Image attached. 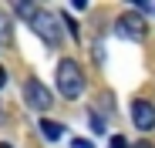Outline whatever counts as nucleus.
<instances>
[{
	"label": "nucleus",
	"instance_id": "nucleus-8",
	"mask_svg": "<svg viewBox=\"0 0 155 148\" xmlns=\"http://www.w3.org/2000/svg\"><path fill=\"white\" fill-rule=\"evenodd\" d=\"M88 125H91L94 135H101V131H105V118H101V114H91V118H88Z\"/></svg>",
	"mask_w": 155,
	"mask_h": 148
},
{
	"label": "nucleus",
	"instance_id": "nucleus-2",
	"mask_svg": "<svg viewBox=\"0 0 155 148\" xmlns=\"http://www.w3.org/2000/svg\"><path fill=\"white\" fill-rule=\"evenodd\" d=\"M58 14H51V10H41L37 7V14H34V20H31V27H34V34L37 37H44L51 47L54 44H61V27H58Z\"/></svg>",
	"mask_w": 155,
	"mask_h": 148
},
{
	"label": "nucleus",
	"instance_id": "nucleus-6",
	"mask_svg": "<svg viewBox=\"0 0 155 148\" xmlns=\"http://www.w3.org/2000/svg\"><path fill=\"white\" fill-rule=\"evenodd\" d=\"M41 135L47 138V141H61L68 131H64V125L61 121H51V118H41Z\"/></svg>",
	"mask_w": 155,
	"mask_h": 148
},
{
	"label": "nucleus",
	"instance_id": "nucleus-9",
	"mask_svg": "<svg viewBox=\"0 0 155 148\" xmlns=\"http://www.w3.org/2000/svg\"><path fill=\"white\" fill-rule=\"evenodd\" d=\"M71 148H91V141H88V138H74Z\"/></svg>",
	"mask_w": 155,
	"mask_h": 148
},
{
	"label": "nucleus",
	"instance_id": "nucleus-7",
	"mask_svg": "<svg viewBox=\"0 0 155 148\" xmlns=\"http://www.w3.org/2000/svg\"><path fill=\"white\" fill-rule=\"evenodd\" d=\"M14 14H17V17H24V20H34L37 7H34V4H14Z\"/></svg>",
	"mask_w": 155,
	"mask_h": 148
},
{
	"label": "nucleus",
	"instance_id": "nucleus-1",
	"mask_svg": "<svg viewBox=\"0 0 155 148\" xmlns=\"http://www.w3.org/2000/svg\"><path fill=\"white\" fill-rule=\"evenodd\" d=\"M58 91L68 98V101H74V98L84 94V71H81L78 61L64 57V61L58 64Z\"/></svg>",
	"mask_w": 155,
	"mask_h": 148
},
{
	"label": "nucleus",
	"instance_id": "nucleus-4",
	"mask_svg": "<svg viewBox=\"0 0 155 148\" xmlns=\"http://www.w3.org/2000/svg\"><path fill=\"white\" fill-rule=\"evenodd\" d=\"M24 101H27V108H34V111H47L51 101H54V94H51L41 81H27L24 84Z\"/></svg>",
	"mask_w": 155,
	"mask_h": 148
},
{
	"label": "nucleus",
	"instance_id": "nucleus-10",
	"mask_svg": "<svg viewBox=\"0 0 155 148\" xmlns=\"http://www.w3.org/2000/svg\"><path fill=\"white\" fill-rule=\"evenodd\" d=\"M111 148H128V145H125V138H121V135H111Z\"/></svg>",
	"mask_w": 155,
	"mask_h": 148
},
{
	"label": "nucleus",
	"instance_id": "nucleus-12",
	"mask_svg": "<svg viewBox=\"0 0 155 148\" xmlns=\"http://www.w3.org/2000/svg\"><path fill=\"white\" fill-rule=\"evenodd\" d=\"M4 84H7V71L0 67V88H4Z\"/></svg>",
	"mask_w": 155,
	"mask_h": 148
},
{
	"label": "nucleus",
	"instance_id": "nucleus-5",
	"mask_svg": "<svg viewBox=\"0 0 155 148\" xmlns=\"http://www.w3.org/2000/svg\"><path fill=\"white\" fill-rule=\"evenodd\" d=\"M132 121H135L138 131H152V128H155V105L145 101V98L132 101Z\"/></svg>",
	"mask_w": 155,
	"mask_h": 148
},
{
	"label": "nucleus",
	"instance_id": "nucleus-11",
	"mask_svg": "<svg viewBox=\"0 0 155 148\" xmlns=\"http://www.w3.org/2000/svg\"><path fill=\"white\" fill-rule=\"evenodd\" d=\"M132 148H152V141H135Z\"/></svg>",
	"mask_w": 155,
	"mask_h": 148
},
{
	"label": "nucleus",
	"instance_id": "nucleus-13",
	"mask_svg": "<svg viewBox=\"0 0 155 148\" xmlns=\"http://www.w3.org/2000/svg\"><path fill=\"white\" fill-rule=\"evenodd\" d=\"M0 148H10V145H7V141H0Z\"/></svg>",
	"mask_w": 155,
	"mask_h": 148
},
{
	"label": "nucleus",
	"instance_id": "nucleus-3",
	"mask_svg": "<svg viewBox=\"0 0 155 148\" xmlns=\"http://www.w3.org/2000/svg\"><path fill=\"white\" fill-rule=\"evenodd\" d=\"M115 34L121 37V40H145V17L142 14H121L118 20H115Z\"/></svg>",
	"mask_w": 155,
	"mask_h": 148
}]
</instances>
